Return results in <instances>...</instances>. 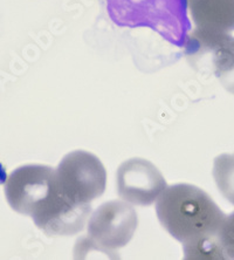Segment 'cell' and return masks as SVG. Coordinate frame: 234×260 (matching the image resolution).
Returning <instances> with one entry per match:
<instances>
[{"mask_svg":"<svg viewBox=\"0 0 234 260\" xmlns=\"http://www.w3.org/2000/svg\"><path fill=\"white\" fill-rule=\"evenodd\" d=\"M221 259L234 260V212L226 216L218 233Z\"/></svg>","mask_w":234,"mask_h":260,"instance_id":"obj_9","label":"cell"},{"mask_svg":"<svg viewBox=\"0 0 234 260\" xmlns=\"http://www.w3.org/2000/svg\"><path fill=\"white\" fill-rule=\"evenodd\" d=\"M118 27L149 28L178 48L191 30L187 0H98Z\"/></svg>","mask_w":234,"mask_h":260,"instance_id":"obj_3","label":"cell"},{"mask_svg":"<svg viewBox=\"0 0 234 260\" xmlns=\"http://www.w3.org/2000/svg\"><path fill=\"white\" fill-rule=\"evenodd\" d=\"M186 54L193 60L207 58L214 75L226 89L234 93V38L228 33L206 32L197 29L187 37L184 46Z\"/></svg>","mask_w":234,"mask_h":260,"instance_id":"obj_7","label":"cell"},{"mask_svg":"<svg viewBox=\"0 0 234 260\" xmlns=\"http://www.w3.org/2000/svg\"><path fill=\"white\" fill-rule=\"evenodd\" d=\"M60 193L78 205H87L102 196L107 173L101 160L91 152L75 150L61 159L55 169Z\"/></svg>","mask_w":234,"mask_h":260,"instance_id":"obj_5","label":"cell"},{"mask_svg":"<svg viewBox=\"0 0 234 260\" xmlns=\"http://www.w3.org/2000/svg\"><path fill=\"white\" fill-rule=\"evenodd\" d=\"M5 196L11 208L29 216L49 237L74 236L83 230L90 205H78L60 193L55 169L45 164H26L10 174Z\"/></svg>","mask_w":234,"mask_h":260,"instance_id":"obj_1","label":"cell"},{"mask_svg":"<svg viewBox=\"0 0 234 260\" xmlns=\"http://www.w3.org/2000/svg\"><path fill=\"white\" fill-rule=\"evenodd\" d=\"M162 226L183 244L185 259H221L218 233L225 213L204 190L178 183L163 191L156 204Z\"/></svg>","mask_w":234,"mask_h":260,"instance_id":"obj_2","label":"cell"},{"mask_svg":"<svg viewBox=\"0 0 234 260\" xmlns=\"http://www.w3.org/2000/svg\"><path fill=\"white\" fill-rule=\"evenodd\" d=\"M138 226L136 210L125 201L103 203L88 219V235L76 243L75 257L97 250L106 254H115L128 245Z\"/></svg>","mask_w":234,"mask_h":260,"instance_id":"obj_4","label":"cell"},{"mask_svg":"<svg viewBox=\"0 0 234 260\" xmlns=\"http://www.w3.org/2000/svg\"><path fill=\"white\" fill-rule=\"evenodd\" d=\"M117 193L131 205L149 206L166 189L162 173L150 160L131 158L123 162L116 174Z\"/></svg>","mask_w":234,"mask_h":260,"instance_id":"obj_6","label":"cell"},{"mask_svg":"<svg viewBox=\"0 0 234 260\" xmlns=\"http://www.w3.org/2000/svg\"><path fill=\"white\" fill-rule=\"evenodd\" d=\"M212 174L222 197L234 205V154L217 156Z\"/></svg>","mask_w":234,"mask_h":260,"instance_id":"obj_8","label":"cell"}]
</instances>
